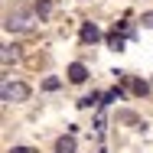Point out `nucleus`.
<instances>
[{"mask_svg":"<svg viewBox=\"0 0 153 153\" xmlns=\"http://www.w3.org/2000/svg\"><path fill=\"white\" fill-rule=\"evenodd\" d=\"M30 23H33V10H26V7L10 10V13H7V20H3V26H7V30H30Z\"/></svg>","mask_w":153,"mask_h":153,"instance_id":"1","label":"nucleus"},{"mask_svg":"<svg viewBox=\"0 0 153 153\" xmlns=\"http://www.w3.org/2000/svg\"><path fill=\"white\" fill-rule=\"evenodd\" d=\"M30 98V88L26 85H20V82H3V101L10 104V101H26Z\"/></svg>","mask_w":153,"mask_h":153,"instance_id":"2","label":"nucleus"},{"mask_svg":"<svg viewBox=\"0 0 153 153\" xmlns=\"http://www.w3.org/2000/svg\"><path fill=\"white\" fill-rule=\"evenodd\" d=\"M85 78H88V68H85L82 62H72V65H68V82H75V85H82Z\"/></svg>","mask_w":153,"mask_h":153,"instance_id":"3","label":"nucleus"},{"mask_svg":"<svg viewBox=\"0 0 153 153\" xmlns=\"http://www.w3.org/2000/svg\"><path fill=\"white\" fill-rule=\"evenodd\" d=\"M82 39H85V42H98V39H101V30H98L94 23H85V26H82Z\"/></svg>","mask_w":153,"mask_h":153,"instance_id":"4","label":"nucleus"},{"mask_svg":"<svg viewBox=\"0 0 153 153\" xmlns=\"http://www.w3.org/2000/svg\"><path fill=\"white\" fill-rule=\"evenodd\" d=\"M56 153H75V137H62L56 143Z\"/></svg>","mask_w":153,"mask_h":153,"instance_id":"5","label":"nucleus"},{"mask_svg":"<svg viewBox=\"0 0 153 153\" xmlns=\"http://www.w3.org/2000/svg\"><path fill=\"white\" fill-rule=\"evenodd\" d=\"M130 88H134V94H147V91H150L147 82H130Z\"/></svg>","mask_w":153,"mask_h":153,"instance_id":"6","label":"nucleus"},{"mask_svg":"<svg viewBox=\"0 0 153 153\" xmlns=\"http://www.w3.org/2000/svg\"><path fill=\"white\" fill-rule=\"evenodd\" d=\"M52 3H56V0H42V3H36V13H42V16H46V13L52 10Z\"/></svg>","mask_w":153,"mask_h":153,"instance_id":"7","label":"nucleus"},{"mask_svg":"<svg viewBox=\"0 0 153 153\" xmlns=\"http://www.w3.org/2000/svg\"><path fill=\"white\" fill-rule=\"evenodd\" d=\"M108 42H111L114 49H124V39H121V36H117V30H114V33H111V36H108Z\"/></svg>","mask_w":153,"mask_h":153,"instance_id":"8","label":"nucleus"},{"mask_svg":"<svg viewBox=\"0 0 153 153\" xmlns=\"http://www.w3.org/2000/svg\"><path fill=\"white\" fill-rule=\"evenodd\" d=\"M114 101H121V91H108L101 98V104H114Z\"/></svg>","mask_w":153,"mask_h":153,"instance_id":"9","label":"nucleus"},{"mask_svg":"<svg viewBox=\"0 0 153 153\" xmlns=\"http://www.w3.org/2000/svg\"><path fill=\"white\" fill-rule=\"evenodd\" d=\"M91 104H98V94H91V98H82V101H78V108H91Z\"/></svg>","mask_w":153,"mask_h":153,"instance_id":"10","label":"nucleus"},{"mask_svg":"<svg viewBox=\"0 0 153 153\" xmlns=\"http://www.w3.org/2000/svg\"><path fill=\"white\" fill-rule=\"evenodd\" d=\"M59 85H62L59 78H46V91H56V88H59Z\"/></svg>","mask_w":153,"mask_h":153,"instance_id":"11","label":"nucleus"},{"mask_svg":"<svg viewBox=\"0 0 153 153\" xmlns=\"http://www.w3.org/2000/svg\"><path fill=\"white\" fill-rule=\"evenodd\" d=\"M10 153H30V150H26V147H13Z\"/></svg>","mask_w":153,"mask_h":153,"instance_id":"12","label":"nucleus"}]
</instances>
